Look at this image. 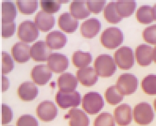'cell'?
Here are the masks:
<instances>
[{
	"label": "cell",
	"mask_w": 156,
	"mask_h": 126,
	"mask_svg": "<svg viewBox=\"0 0 156 126\" xmlns=\"http://www.w3.org/2000/svg\"><path fill=\"white\" fill-rule=\"evenodd\" d=\"M94 67L98 75L103 78L111 77L117 70L114 59L111 56L107 54L100 55L96 58Z\"/></svg>",
	"instance_id": "obj_1"
},
{
	"label": "cell",
	"mask_w": 156,
	"mask_h": 126,
	"mask_svg": "<svg viewBox=\"0 0 156 126\" xmlns=\"http://www.w3.org/2000/svg\"><path fill=\"white\" fill-rule=\"evenodd\" d=\"M124 35L122 31L116 27L105 29L101 36V42L103 46L108 49H115L123 42Z\"/></svg>",
	"instance_id": "obj_2"
},
{
	"label": "cell",
	"mask_w": 156,
	"mask_h": 126,
	"mask_svg": "<svg viewBox=\"0 0 156 126\" xmlns=\"http://www.w3.org/2000/svg\"><path fill=\"white\" fill-rule=\"evenodd\" d=\"M133 117L138 124L146 126L153 121L154 114L150 104L147 102H141L134 107Z\"/></svg>",
	"instance_id": "obj_3"
},
{
	"label": "cell",
	"mask_w": 156,
	"mask_h": 126,
	"mask_svg": "<svg viewBox=\"0 0 156 126\" xmlns=\"http://www.w3.org/2000/svg\"><path fill=\"white\" fill-rule=\"evenodd\" d=\"M104 105L103 98L97 92H89L83 97L82 107L85 111L90 114H95L99 113Z\"/></svg>",
	"instance_id": "obj_4"
},
{
	"label": "cell",
	"mask_w": 156,
	"mask_h": 126,
	"mask_svg": "<svg viewBox=\"0 0 156 126\" xmlns=\"http://www.w3.org/2000/svg\"><path fill=\"white\" fill-rule=\"evenodd\" d=\"M114 61L121 69H130L134 64V55L133 49L127 46L118 49L114 54Z\"/></svg>",
	"instance_id": "obj_5"
},
{
	"label": "cell",
	"mask_w": 156,
	"mask_h": 126,
	"mask_svg": "<svg viewBox=\"0 0 156 126\" xmlns=\"http://www.w3.org/2000/svg\"><path fill=\"white\" fill-rule=\"evenodd\" d=\"M138 83L136 76L132 74L126 73L119 76L117 80L116 86L122 95H129L136 91Z\"/></svg>",
	"instance_id": "obj_6"
},
{
	"label": "cell",
	"mask_w": 156,
	"mask_h": 126,
	"mask_svg": "<svg viewBox=\"0 0 156 126\" xmlns=\"http://www.w3.org/2000/svg\"><path fill=\"white\" fill-rule=\"evenodd\" d=\"M39 35V30L35 23L30 20H26L20 24L17 35L24 42L30 43L35 40Z\"/></svg>",
	"instance_id": "obj_7"
},
{
	"label": "cell",
	"mask_w": 156,
	"mask_h": 126,
	"mask_svg": "<svg viewBox=\"0 0 156 126\" xmlns=\"http://www.w3.org/2000/svg\"><path fill=\"white\" fill-rule=\"evenodd\" d=\"M80 101V94L75 90L70 92H63L59 90L56 95V102L62 108L78 107Z\"/></svg>",
	"instance_id": "obj_8"
},
{
	"label": "cell",
	"mask_w": 156,
	"mask_h": 126,
	"mask_svg": "<svg viewBox=\"0 0 156 126\" xmlns=\"http://www.w3.org/2000/svg\"><path fill=\"white\" fill-rule=\"evenodd\" d=\"M39 118L45 122L53 120L58 114V109L51 101H44L40 103L36 109Z\"/></svg>",
	"instance_id": "obj_9"
},
{
	"label": "cell",
	"mask_w": 156,
	"mask_h": 126,
	"mask_svg": "<svg viewBox=\"0 0 156 126\" xmlns=\"http://www.w3.org/2000/svg\"><path fill=\"white\" fill-rule=\"evenodd\" d=\"M51 54V49L49 48L46 42L43 40L35 42L30 49L31 57L36 61H46Z\"/></svg>",
	"instance_id": "obj_10"
},
{
	"label": "cell",
	"mask_w": 156,
	"mask_h": 126,
	"mask_svg": "<svg viewBox=\"0 0 156 126\" xmlns=\"http://www.w3.org/2000/svg\"><path fill=\"white\" fill-rule=\"evenodd\" d=\"M48 66L51 71L59 73L64 71L69 66L67 57L60 53H52L48 59Z\"/></svg>",
	"instance_id": "obj_11"
},
{
	"label": "cell",
	"mask_w": 156,
	"mask_h": 126,
	"mask_svg": "<svg viewBox=\"0 0 156 126\" xmlns=\"http://www.w3.org/2000/svg\"><path fill=\"white\" fill-rule=\"evenodd\" d=\"M31 76L35 83L39 85H44L51 78L52 73L48 66L40 64L34 66L32 69Z\"/></svg>",
	"instance_id": "obj_12"
},
{
	"label": "cell",
	"mask_w": 156,
	"mask_h": 126,
	"mask_svg": "<svg viewBox=\"0 0 156 126\" xmlns=\"http://www.w3.org/2000/svg\"><path fill=\"white\" fill-rule=\"evenodd\" d=\"M114 115L115 120L119 126H128L132 121V109L127 104L118 106L114 110Z\"/></svg>",
	"instance_id": "obj_13"
},
{
	"label": "cell",
	"mask_w": 156,
	"mask_h": 126,
	"mask_svg": "<svg viewBox=\"0 0 156 126\" xmlns=\"http://www.w3.org/2000/svg\"><path fill=\"white\" fill-rule=\"evenodd\" d=\"M136 61L141 66H149L153 59V49L151 46L142 44L136 50Z\"/></svg>",
	"instance_id": "obj_14"
},
{
	"label": "cell",
	"mask_w": 156,
	"mask_h": 126,
	"mask_svg": "<svg viewBox=\"0 0 156 126\" xmlns=\"http://www.w3.org/2000/svg\"><path fill=\"white\" fill-rule=\"evenodd\" d=\"M78 80L85 86H92L98 80V74L95 69L87 67L80 68L76 73Z\"/></svg>",
	"instance_id": "obj_15"
},
{
	"label": "cell",
	"mask_w": 156,
	"mask_h": 126,
	"mask_svg": "<svg viewBox=\"0 0 156 126\" xmlns=\"http://www.w3.org/2000/svg\"><path fill=\"white\" fill-rule=\"evenodd\" d=\"M30 49L29 45L25 42H17L12 47L11 52L12 57L18 63H26L29 60L31 57Z\"/></svg>",
	"instance_id": "obj_16"
},
{
	"label": "cell",
	"mask_w": 156,
	"mask_h": 126,
	"mask_svg": "<svg viewBox=\"0 0 156 126\" xmlns=\"http://www.w3.org/2000/svg\"><path fill=\"white\" fill-rule=\"evenodd\" d=\"M34 21L37 28L43 32L49 31L54 26L55 23L54 16L43 10H41L37 13Z\"/></svg>",
	"instance_id": "obj_17"
},
{
	"label": "cell",
	"mask_w": 156,
	"mask_h": 126,
	"mask_svg": "<svg viewBox=\"0 0 156 126\" xmlns=\"http://www.w3.org/2000/svg\"><path fill=\"white\" fill-rule=\"evenodd\" d=\"M101 24L96 18H90L83 21L80 26V32L83 36L87 38H92L99 32Z\"/></svg>",
	"instance_id": "obj_18"
},
{
	"label": "cell",
	"mask_w": 156,
	"mask_h": 126,
	"mask_svg": "<svg viewBox=\"0 0 156 126\" xmlns=\"http://www.w3.org/2000/svg\"><path fill=\"white\" fill-rule=\"evenodd\" d=\"M65 118L69 119L70 126H88L89 124V120L87 114L76 108L70 109Z\"/></svg>",
	"instance_id": "obj_19"
},
{
	"label": "cell",
	"mask_w": 156,
	"mask_h": 126,
	"mask_svg": "<svg viewBox=\"0 0 156 126\" xmlns=\"http://www.w3.org/2000/svg\"><path fill=\"white\" fill-rule=\"evenodd\" d=\"M60 91L70 92L75 90L78 86V78L72 74L65 73L62 74L58 80Z\"/></svg>",
	"instance_id": "obj_20"
},
{
	"label": "cell",
	"mask_w": 156,
	"mask_h": 126,
	"mask_svg": "<svg viewBox=\"0 0 156 126\" xmlns=\"http://www.w3.org/2000/svg\"><path fill=\"white\" fill-rule=\"evenodd\" d=\"M46 42L51 49L63 48L66 44L67 38L62 32L55 30L49 32L46 37Z\"/></svg>",
	"instance_id": "obj_21"
},
{
	"label": "cell",
	"mask_w": 156,
	"mask_h": 126,
	"mask_svg": "<svg viewBox=\"0 0 156 126\" xmlns=\"http://www.w3.org/2000/svg\"><path fill=\"white\" fill-rule=\"evenodd\" d=\"M38 89L31 82H26L20 85L17 90L19 97L24 101H31L38 95Z\"/></svg>",
	"instance_id": "obj_22"
},
{
	"label": "cell",
	"mask_w": 156,
	"mask_h": 126,
	"mask_svg": "<svg viewBox=\"0 0 156 126\" xmlns=\"http://www.w3.org/2000/svg\"><path fill=\"white\" fill-rule=\"evenodd\" d=\"M70 14L76 19H83L90 15L87 1L75 0L69 7Z\"/></svg>",
	"instance_id": "obj_23"
},
{
	"label": "cell",
	"mask_w": 156,
	"mask_h": 126,
	"mask_svg": "<svg viewBox=\"0 0 156 126\" xmlns=\"http://www.w3.org/2000/svg\"><path fill=\"white\" fill-rule=\"evenodd\" d=\"M78 25V20L67 12L62 13L58 17V26L64 32L72 33L77 29Z\"/></svg>",
	"instance_id": "obj_24"
},
{
	"label": "cell",
	"mask_w": 156,
	"mask_h": 126,
	"mask_svg": "<svg viewBox=\"0 0 156 126\" xmlns=\"http://www.w3.org/2000/svg\"><path fill=\"white\" fill-rule=\"evenodd\" d=\"M17 9L14 4L10 1H5L1 4L2 23H11L17 16Z\"/></svg>",
	"instance_id": "obj_25"
},
{
	"label": "cell",
	"mask_w": 156,
	"mask_h": 126,
	"mask_svg": "<svg viewBox=\"0 0 156 126\" xmlns=\"http://www.w3.org/2000/svg\"><path fill=\"white\" fill-rule=\"evenodd\" d=\"M136 6V2L134 0H119L116 2L117 11L122 18L132 15Z\"/></svg>",
	"instance_id": "obj_26"
},
{
	"label": "cell",
	"mask_w": 156,
	"mask_h": 126,
	"mask_svg": "<svg viewBox=\"0 0 156 126\" xmlns=\"http://www.w3.org/2000/svg\"><path fill=\"white\" fill-rule=\"evenodd\" d=\"M137 20L142 24H150L154 20L153 7L150 6L140 7L136 13Z\"/></svg>",
	"instance_id": "obj_27"
},
{
	"label": "cell",
	"mask_w": 156,
	"mask_h": 126,
	"mask_svg": "<svg viewBox=\"0 0 156 126\" xmlns=\"http://www.w3.org/2000/svg\"><path fill=\"white\" fill-rule=\"evenodd\" d=\"M92 55L89 52L77 51L74 52L72 60L73 64L78 68L87 67L92 61Z\"/></svg>",
	"instance_id": "obj_28"
},
{
	"label": "cell",
	"mask_w": 156,
	"mask_h": 126,
	"mask_svg": "<svg viewBox=\"0 0 156 126\" xmlns=\"http://www.w3.org/2000/svg\"><path fill=\"white\" fill-rule=\"evenodd\" d=\"M104 15L105 19L111 23H117L122 19L117 11L116 2L114 1L108 4L104 9Z\"/></svg>",
	"instance_id": "obj_29"
},
{
	"label": "cell",
	"mask_w": 156,
	"mask_h": 126,
	"mask_svg": "<svg viewBox=\"0 0 156 126\" xmlns=\"http://www.w3.org/2000/svg\"><path fill=\"white\" fill-rule=\"evenodd\" d=\"M16 3L20 11L24 14H33L38 7L36 0H18Z\"/></svg>",
	"instance_id": "obj_30"
},
{
	"label": "cell",
	"mask_w": 156,
	"mask_h": 126,
	"mask_svg": "<svg viewBox=\"0 0 156 126\" xmlns=\"http://www.w3.org/2000/svg\"><path fill=\"white\" fill-rule=\"evenodd\" d=\"M105 97L108 103L112 105L121 102L124 98V95L119 92L116 86L108 87L105 92Z\"/></svg>",
	"instance_id": "obj_31"
},
{
	"label": "cell",
	"mask_w": 156,
	"mask_h": 126,
	"mask_svg": "<svg viewBox=\"0 0 156 126\" xmlns=\"http://www.w3.org/2000/svg\"><path fill=\"white\" fill-rule=\"evenodd\" d=\"M141 87L148 95H156V74H149L142 80Z\"/></svg>",
	"instance_id": "obj_32"
},
{
	"label": "cell",
	"mask_w": 156,
	"mask_h": 126,
	"mask_svg": "<svg viewBox=\"0 0 156 126\" xmlns=\"http://www.w3.org/2000/svg\"><path fill=\"white\" fill-rule=\"evenodd\" d=\"M65 1L58 0H41L40 1L41 7L43 10L48 13L58 12L61 7V2Z\"/></svg>",
	"instance_id": "obj_33"
},
{
	"label": "cell",
	"mask_w": 156,
	"mask_h": 126,
	"mask_svg": "<svg viewBox=\"0 0 156 126\" xmlns=\"http://www.w3.org/2000/svg\"><path fill=\"white\" fill-rule=\"evenodd\" d=\"M94 126H115L112 116L108 113H102L95 118Z\"/></svg>",
	"instance_id": "obj_34"
},
{
	"label": "cell",
	"mask_w": 156,
	"mask_h": 126,
	"mask_svg": "<svg viewBox=\"0 0 156 126\" xmlns=\"http://www.w3.org/2000/svg\"><path fill=\"white\" fill-rule=\"evenodd\" d=\"M14 68V62L10 55L6 52L1 53V73L2 74H7Z\"/></svg>",
	"instance_id": "obj_35"
},
{
	"label": "cell",
	"mask_w": 156,
	"mask_h": 126,
	"mask_svg": "<svg viewBox=\"0 0 156 126\" xmlns=\"http://www.w3.org/2000/svg\"><path fill=\"white\" fill-rule=\"evenodd\" d=\"M143 37L147 42L156 45V25L147 27L143 32Z\"/></svg>",
	"instance_id": "obj_36"
},
{
	"label": "cell",
	"mask_w": 156,
	"mask_h": 126,
	"mask_svg": "<svg viewBox=\"0 0 156 126\" xmlns=\"http://www.w3.org/2000/svg\"><path fill=\"white\" fill-rule=\"evenodd\" d=\"M87 6L90 12L94 13H100L104 7L106 3L105 0H88L87 1Z\"/></svg>",
	"instance_id": "obj_37"
},
{
	"label": "cell",
	"mask_w": 156,
	"mask_h": 126,
	"mask_svg": "<svg viewBox=\"0 0 156 126\" xmlns=\"http://www.w3.org/2000/svg\"><path fill=\"white\" fill-rule=\"evenodd\" d=\"M17 126H39L37 120L30 115H23L17 121Z\"/></svg>",
	"instance_id": "obj_38"
},
{
	"label": "cell",
	"mask_w": 156,
	"mask_h": 126,
	"mask_svg": "<svg viewBox=\"0 0 156 126\" xmlns=\"http://www.w3.org/2000/svg\"><path fill=\"white\" fill-rule=\"evenodd\" d=\"M16 30V23H2L1 24V35L3 38H9L13 35Z\"/></svg>",
	"instance_id": "obj_39"
},
{
	"label": "cell",
	"mask_w": 156,
	"mask_h": 126,
	"mask_svg": "<svg viewBox=\"0 0 156 126\" xmlns=\"http://www.w3.org/2000/svg\"><path fill=\"white\" fill-rule=\"evenodd\" d=\"M12 118V111L11 108L5 104L1 105V123L6 124L11 122Z\"/></svg>",
	"instance_id": "obj_40"
},
{
	"label": "cell",
	"mask_w": 156,
	"mask_h": 126,
	"mask_svg": "<svg viewBox=\"0 0 156 126\" xmlns=\"http://www.w3.org/2000/svg\"><path fill=\"white\" fill-rule=\"evenodd\" d=\"M1 82H2V86H1V91L5 92L9 87V81L8 78H5L4 76H1Z\"/></svg>",
	"instance_id": "obj_41"
},
{
	"label": "cell",
	"mask_w": 156,
	"mask_h": 126,
	"mask_svg": "<svg viewBox=\"0 0 156 126\" xmlns=\"http://www.w3.org/2000/svg\"><path fill=\"white\" fill-rule=\"evenodd\" d=\"M153 14H154V20L156 21V4L153 6Z\"/></svg>",
	"instance_id": "obj_42"
},
{
	"label": "cell",
	"mask_w": 156,
	"mask_h": 126,
	"mask_svg": "<svg viewBox=\"0 0 156 126\" xmlns=\"http://www.w3.org/2000/svg\"><path fill=\"white\" fill-rule=\"evenodd\" d=\"M153 60L156 63V46L153 49Z\"/></svg>",
	"instance_id": "obj_43"
},
{
	"label": "cell",
	"mask_w": 156,
	"mask_h": 126,
	"mask_svg": "<svg viewBox=\"0 0 156 126\" xmlns=\"http://www.w3.org/2000/svg\"><path fill=\"white\" fill-rule=\"evenodd\" d=\"M154 109H155L156 111V98L154 100Z\"/></svg>",
	"instance_id": "obj_44"
}]
</instances>
